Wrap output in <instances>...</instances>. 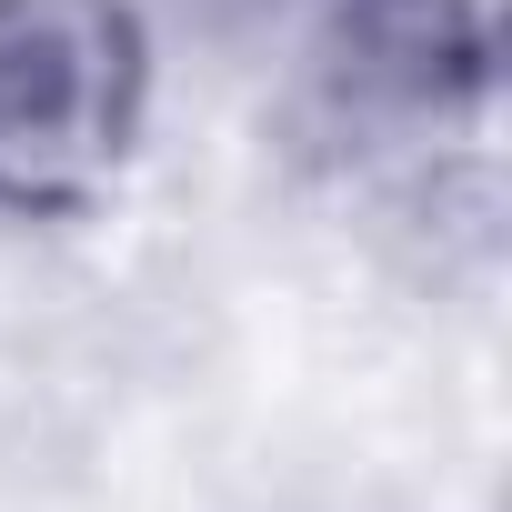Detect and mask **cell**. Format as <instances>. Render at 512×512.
<instances>
[{"label":"cell","mask_w":512,"mask_h":512,"mask_svg":"<svg viewBox=\"0 0 512 512\" xmlns=\"http://www.w3.org/2000/svg\"><path fill=\"white\" fill-rule=\"evenodd\" d=\"M151 111V31L131 0H0V211H91Z\"/></svg>","instance_id":"2"},{"label":"cell","mask_w":512,"mask_h":512,"mask_svg":"<svg viewBox=\"0 0 512 512\" xmlns=\"http://www.w3.org/2000/svg\"><path fill=\"white\" fill-rule=\"evenodd\" d=\"M292 91L352 171L432 161L492 121V21L482 0H302Z\"/></svg>","instance_id":"1"}]
</instances>
